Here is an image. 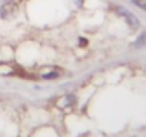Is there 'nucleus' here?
Returning a JSON list of instances; mask_svg holds the SVG:
<instances>
[{"mask_svg":"<svg viewBox=\"0 0 146 137\" xmlns=\"http://www.w3.org/2000/svg\"><path fill=\"white\" fill-rule=\"evenodd\" d=\"M20 2L22 0H6V2L0 6V19H3V20L12 19L16 14V12L19 10Z\"/></svg>","mask_w":146,"mask_h":137,"instance_id":"nucleus-1","label":"nucleus"},{"mask_svg":"<svg viewBox=\"0 0 146 137\" xmlns=\"http://www.w3.org/2000/svg\"><path fill=\"white\" fill-rule=\"evenodd\" d=\"M115 12H116L117 16H120V17H123V19L126 20V23H127V26H129L130 29L136 30V29L140 27L139 19H137L130 10H127L126 7H123V6H116V7H115Z\"/></svg>","mask_w":146,"mask_h":137,"instance_id":"nucleus-2","label":"nucleus"},{"mask_svg":"<svg viewBox=\"0 0 146 137\" xmlns=\"http://www.w3.org/2000/svg\"><path fill=\"white\" fill-rule=\"evenodd\" d=\"M60 68L54 67V66H43L39 68V76L46 79V80H52V79H57L60 76Z\"/></svg>","mask_w":146,"mask_h":137,"instance_id":"nucleus-3","label":"nucleus"},{"mask_svg":"<svg viewBox=\"0 0 146 137\" xmlns=\"http://www.w3.org/2000/svg\"><path fill=\"white\" fill-rule=\"evenodd\" d=\"M75 103H76V97L73 96V94H63V96H60L57 100H56V107L57 109H60V110H67V109H70V107H73L75 106Z\"/></svg>","mask_w":146,"mask_h":137,"instance_id":"nucleus-4","label":"nucleus"},{"mask_svg":"<svg viewBox=\"0 0 146 137\" xmlns=\"http://www.w3.org/2000/svg\"><path fill=\"white\" fill-rule=\"evenodd\" d=\"M17 70H16V66L10 61H5V60H0V76L3 77H9V76H13L16 74Z\"/></svg>","mask_w":146,"mask_h":137,"instance_id":"nucleus-5","label":"nucleus"},{"mask_svg":"<svg viewBox=\"0 0 146 137\" xmlns=\"http://www.w3.org/2000/svg\"><path fill=\"white\" fill-rule=\"evenodd\" d=\"M145 44H146V33H142L139 39L135 41V47H143Z\"/></svg>","mask_w":146,"mask_h":137,"instance_id":"nucleus-6","label":"nucleus"},{"mask_svg":"<svg viewBox=\"0 0 146 137\" xmlns=\"http://www.w3.org/2000/svg\"><path fill=\"white\" fill-rule=\"evenodd\" d=\"M132 2H133L136 6H139L140 9H145V10H146V3L143 2V0H132Z\"/></svg>","mask_w":146,"mask_h":137,"instance_id":"nucleus-7","label":"nucleus"},{"mask_svg":"<svg viewBox=\"0 0 146 137\" xmlns=\"http://www.w3.org/2000/svg\"><path fill=\"white\" fill-rule=\"evenodd\" d=\"M79 43H80V46H86V44H88V41H86L83 37H80V39H79Z\"/></svg>","mask_w":146,"mask_h":137,"instance_id":"nucleus-8","label":"nucleus"}]
</instances>
